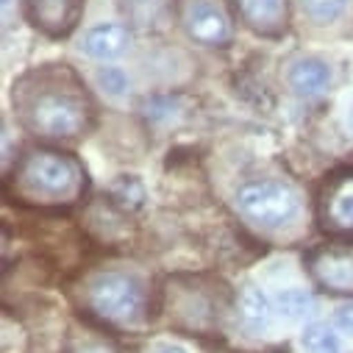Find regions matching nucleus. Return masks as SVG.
Here are the masks:
<instances>
[{
    "mask_svg": "<svg viewBox=\"0 0 353 353\" xmlns=\"http://www.w3.org/2000/svg\"><path fill=\"white\" fill-rule=\"evenodd\" d=\"M14 109L20 123L42 139H81L95 123V106L75 72L48 64L26 72L14 83Z\"/></svg>",
    "mask_w": 353,
    "mask_h": 353,
    "instance_id": "1",
    "label": "nucleus"
},
{
    "mask_svg": "<svg viewBox=\"0 0 353 353\" xmlns=\"http://www.w3.org/2000/svg\"><path fill=\"white\" fill-rule=\"evenodd\" d=\"M12 184L17 198L37 206H70L83 195L86 172L61 150L31 148L14 167Z\"/></svg>",
    "mask_w": 353,
    "mask_h": 353,
    "instance_id": "2",
    "label": "nucleus"
},
{
    "mask_svg": "<svg viewBox=\"0 0 353 353\" xmlns=\"http://www.w3.org/2000/svg\"><path fill=\"white\" fill-rule=\"evenodd\" d=\"M239 214L264 231H281L298 223L301 217V195L295 187L279 179H253L236 190Z\"/></svg>",
    "mask_w": 353,
    "mask_h": 353,
    "instance_id": "3",
    "label": "nucleus"
},
{
    "mask_svg": "<svg viewBox=\"0 0 353 353\" xmlns=\"http://www.w3.org/2000/svg\"><path fill=\"white\" fill-rule=\"evenodd\" d=\"M83 303L112 325H131L145 312V287L137 276L120 270L95 273L83 287Z\"/></svg>",
    "mask_w": 353,
    "mask_h": 353,
    "instance_id": "4",
    "label": "nucleus"
},
{
    "mask_svg": "<svg viewBox=\"0 0 353 353\" xmlns=\"http://www.w3.org/2000/svg\"><path fill=\"white\" fill-rule=\"evenodd\" d=\"M314 284L331 295H353V245H325L306 256Z\"/></svg>",
    "mask_w": 353,
    "mask_h": 353,
    "instance_id": "5",
    "label": "nucleus"
},
{
    "mask_svg": "<svg viewBox=\"0 0 353 353\" xmlns=\"http://www.w3.org/2000/svg\"><path fill=\"white\" fill-rule=\"evenodd\" d=\"M181 20L187 34L206 48H225L234 39V23L217 0H184Z\"/></svg>",
    "mask_w": 353,
    "mask_h": 353,
    "instance_id": "6",
    "label": "nucleus"
},
{
    "mask_svg": "<svg viewBox=\"0 0 353 353\" xmlns=\"http://www.w3.org/2000/svg\"><path fill=\"white\" fill-rule=\"evenodd\" d=\"M317 217L323 231L353 234V167L325 179L317 201Z\"/></svg>",
    "mask_w": 353,
    "mask_h": 353,
    "instance_id": "7",
    "label": "nucleus"
},
{
    "mask_svg": "<svg viewBox=\"0 0 353 353\" xmlns=\"http://www.w3.org/2000/svg\"><path fill=\"white\" fill-rule=\"evenodd\" d=\"M26 20L50 39H64L75 31L83 14V0H23Z\"/></svg>",
    "mask_w": 353,
    "mask_h": 353,
    "instance_id": "8",
    "label": "nucleus"
},
{
    "mask_svg": "<svg viewBox=\"0 0 353 353\" xmlns=\"http://www.w3.org/2000/svg\"><path fill=\"white\" fill-rule=\"evenodd\" d=\"M236 9L242 14V20L259 34L276 37L287 26V3L284 0H236Z\"/></svg>",
    "mask_w": 353,
    "mask_h": 353,
    "instance_id": "9",
    "label": "nucleus"
},
{
    "mask_svg": "<svg viewBox=\"0 0 353 353\" xmlns=\"http://www.w3.org/2000/svg\"><path fill=\"white\" fill-rule=\"evenodd\" d=\"M128 45V28L123 26H95L92 31H86L81 50L92 59H117Z\"/></svg>",
    "mask_w": 353,
    "mask_h": 353,
    "instance_id": "10",
    "label": "nucleus"
},
{
    "mask_svg": "<svg viewBox=\"0 0 353 353\" xmlns=\"http://www.w3.org/2000/svg\"><path fill=\"white\" fill-rule=\"evenodd\" d=\"M328 83H331V67L323 59H301L290 70V86L303 98L320 95Z\"/></svg>",
    "mask_w": 353,
    "mask_h": 353,
    "instance_id": "11",
    "label": "nucleus"
},
{
    "mask_svg": "<svg viewBox=\"0 0 353 353\" xmlns=\"http://www.w3.org/2000/svg\"><path fill=\"white\" fill-rule=\"evenodd\" d=\"M239 306H242V320L250 325V328H264L270 323V301H268V295H264L259 287H248L245 292H242V301H239Z\"/></svg>",
    "mask_w": 353,
    "mask_h": 353,
    "instance_id": "12",
    "label": "nucleus"
},
{
    "mask_svg": "<svg viewBox=\"0 0 353 353\" xmlns=\"http://www.w3.org/2000/svg\"><path fill=\"white\" fill-rule=\"evenodd\" d=\"M303 347L309 353H342L339 336L328 325H323V323H312L303 331Z\"/></svg>",
    "mask_w": 353,
    "mask_h": 353,
    "instance_id": "13",
    "label": "nucleus"
},
{
    "mask_svg": "<svg viewBox=\"0 0 353 353\" xmlns=\"http://www.w3.org/2000/svg\"><path fill=\"white\" fill-rule=\"evenodd\" d=\"M125 14L142 26V28H150L153 23H159L164 17V9H167V0H125L123 3Z\"/></svg>",
    "mask_w": 353,
    "mask_h": 353,
    "instance_id": "14",
    "label": "nucleus"
},
{
    "mask_svg": "<svg viewBox=\"0 0 353 353\" xmlns=\"http://www.w3.org/2000/svg\"><path fill=\"white\" fill-rule=\"evenodd\" d=\"M347 0H301L303 12L314 20V23H334L342 9H345Z\"/></svg>",
    "mask_w": 353,
    "mask_h": 353,
    "instance_id": "15",
    "label": "nucleus"
},
{
    "mask_svg": "<svg viewBox=\"0 0 353 353\" xmlns=\"http://www.w3.org/2000/svg\"><path fill=\"white\" fill-rule=\"evenodd\" d=\"M279 306H281V312H287L290 317H301V314L312 306V301H309V295H306L303 290L290 287V290H284V292L279 295Z\"/></svg>",
    "mask_w": 353,
    "mask_h": 353,
    "instance_id": "16",
    "label": "nucleus"
},
{
    "mask_svg": "<svg viewBox=\"0 0 353 353\" xmlns=\"http://www.w3.org/2000/svg\"><path fill=\"white\" fill-rule=\"evenodd\" d=\"M98 81H101V86H106L112 95H123V92H125V75H123L117 67L101 70V72H98Z\"/></svg>",
    "mask_w": 353,
    "mask_h": 353,
    "instance_id": "17",
    "label": "nucleus"
},
{
    "mask_svg": "<svg viewBox=\"0 0 353 353\" xmlns=\"http://www.w3.org/2000/svg\"><path fill=\"white\" fill-rule=\"evenodd\" d=\"M336 325H339L345 334H350V336H353V303H350V306L336 309Z\"/></svg>",
    "mask_w": 353,
    "mask_h": 353,
    "instance_id": "18",
    "label": "nucleus"
},
{
    "mask_svg": "<svg viewBox=\"0 0 353 353\" xmlns=\"http://www.w3.org/2000/svg\"><path fill=\"white\" fill-rule=\"evenodd\" d=\"M148 353H190L184 345H179V342H156Z\"/></svg>",
    "mask_w": 353,
    "mask_h": 353,
    "instance_id": "19",
    "label": "nucleus"
},
{
    "mask_svg": "<svg viewBox=\"0 0 353 353\" xmlns=\"http://www.w3.org/2000/svg\"><path fill=\"white\" fill-rule=\"evenodd\" d=\"M75 353H112V350H109L106 345H95V342H92V345H83V347H78Z\"/></svg>",
    "mask_w": 353,
    "mask_h": 353,
    "instance_id": "20",
    "label": "nucleus"
},
{
    "mask_svg": "<svg viewBox=\"0 0 353 353\" xmlns=\"http://www.w3.org/2000/svg\"><path fill=\"white\" fill-rule=\"evenodd\" d=\"M347 125H350V131H353V109L347 112Z\"/></svg>",
    "mask_w": 353,
    "mask_h": 353,
    "instance_id": "21",
    "label": "nucleus"
}]
</instances>
